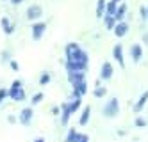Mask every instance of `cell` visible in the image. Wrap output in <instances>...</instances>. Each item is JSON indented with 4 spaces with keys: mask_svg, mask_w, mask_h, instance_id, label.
Masks as SVG:
<instances>
[{
    "mask_svg": "<svg viewBox=\"0 0 148 142\" xmlns=\"http://www.w3.org/2000/svg\"><path fill=\"white\" fill-rule=\"evenodd\" d=\"M146 16H148V5H146Z\"/></svg>",
    "mask_w": 148,
    "mask_h": 142,
    "instance_id": "cell-32",
    "label": "cell"
},
{
    "mask_svg": "<svg viewBox=\"0 0 148 142\" xmlns=\"http://www.w3.org/2000/svg\"><path fill=\"white\" fill-rule=\"evenodd\" d=\"M136 126H139V128H143V126H146V121H145L143 117H137V119H136Z\"/></svg>",
    "mask_w": 148,
    "mask_h": 142,
    "instance_id": "cell-23",
    "label": "cell"
},
{
    "mask_svg": "<svg viewBox=\"0 0 148 142\" xmlns=\"http://www.w3.org/2000/svg\"><path fill=\"white\" fill-rule=\"evenodd\" d=\"M79 142H89V137L88 135H80V140Z\"/></svg>",
    "mask_w": 148,
    "mask_h": 142,
    "instance_id": "cell-26",
    "label": "cell"
},
{
    "mask_svg": "<svg viewBox=\"0 0 148 142\" xmlns=\"http://www.w3.org/2000/svg\"><path fill=\"white\" fill-rule=\"evenodd\" d=\"M145 41H146V43H148V34H146V36H145Z\"/></svg>",
    "mask_w": 148,
    "mask_h": 142,
    "instance_id": "cell-30",
    "label": "cell"
},
{
    "mask_svg": "<svg viewBox=\"0 0 148 142\" xmlns=\"http://www.w3.org/2000/svg\"><path fill=\"white\" fill-rule=\"evenodd\" d=\"M32 116H34V112H32V108H23L22 112H20V123L22 124H30V121H32Z\"/></svg>",
    "mask_w": 148,
    "mask_h": 142,
    "instance_id": "cell-8",
    "label": "cell"
},
{
    "mask_svg": "<svg viewBox=\"0 0 148 142\" xmlns=\"http://www.w3.org/2000/svg\"><path fill=\"white\" fill-rule=\"evenodd\" d=\"M0 23H2V29H4V32H5V34L9 36V34H13V25H11V21H9V18H2V20H0Z\"/></svg>",
    "mask_w": 148,
    "mask_h": 142,
    "instance_id": "cell-13",
    "label": "cell"
},
{
    "mask_svg": "<svg viewBox=\"0 0 148 142\" xmlns=\"http://www.w3.org/2000/svg\"><path fill=\"white\" fill-rule=\"evenodd\" d=\"M139 14H141V20H148V16H146V7H141L139 9Z\"/></svg>",
    "mask_w": 148,
    "mask_h": 142,
    "instance_id": "cell-25",
    "label": "cell"
},
{
    "mask_svg": "<svg viewBox=\"0 0 148 142\" xmlns=\"http://www.w3.org/2000/svg\"><path fill=\"white\" fill-rule=\"evenodd\" d=\"M103 18H105V27H107L109 30H112V29L116 27V23H118L114 16H103Z\"/></svg>",
    "mask_w": 148,
    "mask_h": 142,
    "instance_id": "cell-19",
    "label": "cell"
},
{
    "mask_svg": "<svg viewBox=\"0 0 148 142\" xmlns=\"http://www.w3.org/2000/svg\"><path fill=\"white\" fill-rule=\"evenodd\" d=\"M112 55H114L116 62H118L121 68H125V62H123V48H121V45H116V46L112 48Z\"/></svg>",
    "mask_w": 148,
    "mask_h": 142,
    "instance_id": "cell-10",
    "label": "cell"
},
{
    "mask_svg": "<svg viewBox=\"0 0 148 142\" xmlns=\"http://www.w3.org/2000/svg\"><path fill=\"white\" fill-rule=\"evenodd\" d=\"M118 114H120V101L116 100V98H112V100H109L107 103H105L103 116L105 117H116Z\"/></svg>",
    "mask_w": 148,
    "mask_h": 142,
    "instance_id": "cell-3",
    "label": "cell"
},
{
    "mask_svg": "<svg viewBox=\"0 0 148 142\" xmlns=\"http://www.w3.org/2000/svg\"><path fill=\"white\" fill-rule=\"evenodd\" d=\"M105 7H107V2L105 0H98V4H97V16L98 18L105 16Z\"/></svg>",
    "mask_w": 148,
    "mask_h": 142,
    "instance_id": "cell-17",
    "label": "cell"
},
{
    "mask_svg": "<svg viewBox=\"0 0 148 142\" xmlns=\"http://www.w3.org/2000/svg\"><path fill=\"white\" fill-rule=\"evenodd\" d=\"M116 9H118V4L109 0L107 2V7H105V16H114L116 14Z\"/></svg>",
    "mask_w": 148,
    "mask_h": 142,
    "instance_id": "cell-14",
    "label": "cell"
},
{
    "mask_svg": "<svg viewBox=\"0 0 148 142\" xmlns=\"http://www.w3.org/2000/svg\"><path fill=\"white\" fill-rule=\"evenodd\" d=\"M112 73H114V68H112V64L109 60H105L102 64V71H100V78L102 80H111L112 78Z\"/></svg>",
    "mask_w": 148,
    "mask_h": 142,
    "instance_id": "cell-5",
    "label": "cell"
},
{
    "mask_svg": "<svg viewBox=\"0 0 148 142\" xmlns=\"http://www.w3.org/2000/svg\"><path fill=\"white\" fill-rule=\"evenodd\" d=\"M11 2H13V4H22L23 0H11Z\"/></svg>",
    "mask_w": 148,
    "mask_h": 142,
    "instance_id": "cell-28",
    "label": "cell"
},
{
    "mask_svg": "<svg viewBox=\"0 0 148 142\" xmlns=\"http://www.w3.org/2000/svg\"><path fill=\"white\" fill-rule=\"evenodd\" d=\"M34 142H45V139H36Z\"/></svg>",
    "mask_w": 148,
    "mask_h": 142,
    "instance_id": "cell-29",
    "label": "cell"
},
{
    "mask_svg": "<svg viewBox=\"0 0 148 142\" xmlns=\"http://www.w3.org/2000/svg\"><path fill=\"white\" fill-rule=\"evenodd\" d=\"M11 68H13V69H18V64H16L14 60H11Z\"/></svg>",
    "mask_w": 148,
    "mask_h": 142,
    "instance_id": "cell-27",
    "label": "cell"
},
{
    "mask_svg": "<svg viewBox=\"0 0 148 142\" xmlns=\"http://www.w3.org/2000/svg\"><path fill=\"white\" fill-rule=\"evenodd\" d=\"M43 92H38V94H34V98H32V100H30V101H32V105H38L39 101H43Z\"/></svg>",
    "mask_w": 148,
    "mask_h": 142,
    "instance_id": "cell-21",
    "label": "cell"
},
{
    "mask_svg": "<svg viewBox=\"0 0 148 142\" xmlns=\"http://www.w3.org/2000/svg\"><path fill=\"white\" fill-rule=\"evenodd\" d=\"M125 13H127V5H125V4L118 5V9H116V14H114L116 21H123V18H125Z\"/></svg>",
    "mask_w": 148,
    "mask_h": 142,
    "instance_id": "cell-16",
    "label": "cell"
},
{
    "mask_svg": "<svg viewBox=\"0 0 148 142\" xmlns=\"http://www.w3.org/2000/svg\"><path fill=\"white\" fill-rule=\"evenodd\" d=\"M70 117H71L70 107H68V103H64V105H62V116H61V123H62V124H66Z\"/></svg>",
    "mask_w": 148,
    "mask_h": 142,
    "instance_id": "cell-15",
    "label": "cell"
},
{
    "mask_svg": "<svg viewBox=\"0 0 148 142\" xmlns=\"http://www.w3.org/2000/svg\"><path fill=\"white\" fill-rule=\"evenodd\" d=\"M45 30H47V23H43V21H38V23H34V25H32V39H34V41H39L41 37H43Z\"/></svg>",
    "mask_w": 148,
    "mask_h": 142,
    "instance_id": "cell-4",
    "label": "cell"
},
{
    "mask_svg": "<svg viewBox=\"0 0 148 142\" xmlns=\"http://www.w3.org/2000/svg\"><path fill=\"white\" fill-rule=\"evenodd\" d=\"M9 94V91H5V89H0V103H2L4 101V98Z\"/></svg>",
    "mask_w": 148,
    "mask_h": 142,
    "instance_id": "cell-24",
    "label": "cell"
},
{
    "mask_svg": "<svg viewBox=\"0 0 148 142\" xmlns=\"http://www.w3.org/2000/svg\"><path fill=\"white\" fill-rule=\"evenodd\" d=\"M89 114H91V107L86 105V108H84V112H82V116H80V119H79L80 126H86V124H88V121H89Z\"/></svg>",
    "mask_w": 148,
    "mask_h": 142,
    "instance_id": "cell-12",
    "label": "cell"
},
{
    "mask_svg": "<svg viewBox=\"0 0 148 142\" xmlns=\"http://www.w3.org/2000/svg\"><path fill=\"white\" fill-rule=\"evenodd\" d=\"M48 80H50V75H48V73H45V75L39 78V84H41V85H47V84H48Z\"/></svg>",
    "mask_w": 148,
    "mask_h": 142,
    "instance_id": "cell-22",
    "label": "cell"
},
{
    "mask_svg": "<svg viewBox=\"0 0 148 142\" xmlns=\"http://www.w3.org/2000/svg\"><path fill=\"white\" fill-rule=\"evenodd\" d=\"M80 140V133H77L75 130H70V133H68V137H66V142H79Z\"/></svg>",
    "mask_w": 148,
    "mask_h": 142,
    "instance_id": "cell-18",
    "label": "cell"
},
{
    "mask_svg": "<svg viewBox=\"0 0 148 142\" xmlns=\"http://www.w3.org/2000/svg\"><path fill=\"white\" fill-rule=\"evenodd\" d=\"M66 52V71H86L88 64H89V57L77 43H70L64 48Z\"/></svg>",
    "mask_w": 148,
    "mask_h": 142,
    "instance_id": "cell-1",
    "label": "cell"
},
{
    "mask_svg": "<svg viewBox=\"0 0 148 142\" xmlns=\"http://www.w3.org/2000/svg\"><path fill=\"white\" fill-rule=\"evenodd\" d=\"M112 2H116V4H120V0H112Z\"/></svg>",
    "mask_w": 148,
    "mask_h": 142,
    "instance_id": "cell-31",
    "label": "cell"
},
{
    "mask_svg": "<svg viewBox=\"0 0 148 142\" xmlns=\"http://www.w3.org/2000/svg\"><path fill=\"white\" fill-rule=\"evenodd\" d=\"M146 100H148V91H145L143 96H141L139 100H137V103L134 105V112H136V114H139V112L143 110V107L146 105Z\"/></svg>",
    "mask_w": 148,
    "mask_h": 142,
    "instance_id": "cell-11",
    "label": "cell"
},
{
    "mask_svg": "<svg viewBox=\"0 0 148 142\" xmlns=\"http://www.w3.org/2000/svg\"><path fill=\"white\" fill-rule=\"evenodd\" d=\"M112 32H114L116 37H125L127 32H129V23H127V21H118L116 27L112 29Z\"/></svg>",
    "mask_w": 148,
    "mask_h": 142,
    "instance_id": "cell-7",
    "label": "cell"
},
{
    "mask_svg": "<svg viewBox=\"0 0 148 142\" xmlns=\"http://www.w3.org/2000/svg\"><path fill=\"white\" fill-rule=\"evenodd\" d=\"M130 57H132V60L134 62H139L141 60V57H143V46L141 45H132L130 46Z\"/></svg>",
    "mask_w": 148,
    "mask_h": 142,
    "instance_id": "cell-9",
    "label": "cell"
},
{
    "mask_svg": "<svg viewBox=\"0 0 148 142\" xmlns=\"http://www.w3.org/2000/svg\"><path fill=\"white\" fill-rule=\"evenodd\" d=\"M105 94H107V89H105L103 85H98V84H97V89H95V96H97V98H103Z\"/></svg>",
    "mask_w": 148,
    "mask_h": 142,
    "instance_id": "cell-20",
    "label": "cell"
},
{
    "mask_svg": "<svg viewBox=\"0 0 148 142\" xmlns=\"http://www.w3.org/2000/svg\"><path fill=\"white\" fill-rule=\"evenodd\" d=\"M41 14H43L41 5H30V7H27V13H25L27 20H38V18H41Z\"/></svg>",
    "mask_w": 148,
    "mask_h": 142,
    "instance_id": "cell-6",
    "label": "cell"
},
{
    "mask_svg": "<svg viewBox=\"0 0 148 142\" xmlns=\"http://www.w3.org/2000/svg\"><path fill=\"white\" fill-rule=\"evenodd\" d=\"M9 96H11V100H14V101H23L25 100V91L22 89V82H20V80H14L11 84Z\"/></svg>",
    "mask_w": 148,
    "mask_h": 142,
    "instance_id": "cell-2",
    "label": "cell"
}]
</instances>
